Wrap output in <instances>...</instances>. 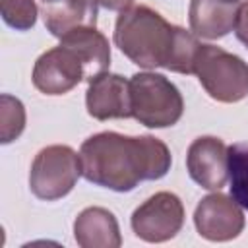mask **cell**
<instances>
[{"label":"cell","mask_w":248,"mask_h":248,"mask_svg":"<svg viewBox=\"0 0 248 248\" xmlns=\"http://www.w3.org/2000/svg\"><path fill=\"white\" fill-rule=\"evenodd\" d=\"M81 174L112 192H132L143 180H159L170 170V151L155 136L99 132L79 147Z\"/></svg>","instance_id":"1"},{"label":"cell","mask_w":248,"mask_h":248,"mask_svg":"<svg viewBox=\"0 0 248 248\" xmlns=\"http://www.w3.org/2000/svg\"><path fill=\"white\" fill-rule=\"evenodd\" d=\"M112 39L120 52L140 68H165L176 74H194V60L202 45L192 31L169 23L143 4L120 12Z\"/></svg>","instance_id":"2"},{"label":"cell","mask_w":248,"mask_h":248,"mask_svg":"<svg viewBox=\"0 0 248 248\" xmlns=\"http://www.w3.org/2000/svg\"><path fill=\"white\" fill-rule=\"evenodd\" d=\"M130 112L147 128H169L182 118L184 99L163 74L140 72L130 78Z\"/></svg>","instance_id":"3"},{"label":"cell","mask_w":248,"mask_h":248,"mask_svg":"<svg viewBox=\"0 0 248 248\" xmlns=\"http://www.w3.org/2000/svg\"><path fill=\"white\" fill-rule=\"evenodd\" d=\"M194 74L205 93L219 103H238L248 97V64L221 46L202 43Z\"/></svg>","instance_id":"4"},{"label":"cell","mask_w":248,"mask_h":248,"mask_svg":"<svg viewBox=\"0 0 248 248\" xmlns=\"http://www.w3.org/2000/svg\"><path fill=\"white\" fill-rule=\"evenodd\" d=\"M79 176L81 157L70 145H46L31 163L29 188L35 198L54 202L68 196Z\"/></svg>","instance_id":"5"},{"label":"cell","mask_w":248,"mask_h":248,"mask_svg":"<svg viewBox=\"0 0 248 248\" xmlns=\"http://www.w3.org/2000/svg\"><path fill=\"white\" fill-rule=\"evenodd\" d=\"M132 231L145 242H167L184 225V205L172 192H157L147 198L130 219Z\"/></svg>","instance_id":"6"},{"label":"cell","mask_w":248,"mask_h":248,"mask_svg":"<svg viewBox=\"0 0 248 248\" xmlns=\"http://www.w3.org/2000/svg\"><path fill=\"white\" fill-rule=\"evenodd\" d=\"M83 79L87 81L85 62L74 48L62 43L43 52L37 58L31 74L35 89L45 95H64Z\"/></svg>","instance_id":"7"},{"label":"cell","mask_w":248,"mask_h":248,"mask_svg":"<svg viewBox=\"0 0 248 248\" xmlns=\"http://www.w3.org/2000/svg\"><path fill=\"white\" fill-rule=\"evenodd\" d=\"M194 225L200 236L211 242H227L236 238L244 229V213L232 196L219 190L202 198L194 211Z\"/></svg>","instance_id":"8"},{"label":"cell","mask_w":248,"mask_h":248,"mask_svg":"<svg viewBox=\"0 0 248 248\" xmlns=\"http://www.w3.org/2000/svg\"><path fill=\"white\" fill-rule=\"evenodd\" d=\"M186 169L202 188L221 190L229 180V147L215 136H200L188 147Z\"/></svg>","instance_id":"9"},{"label":"cell","mask_w":248,"mask_h":248,"mask_svg":"<svg viewBox=\"0 0 248 248\" xmlns=\"http://www.w3.org/2000/svg\"><path fill=\"white\" fill-rule=\"evenodd\" d=\"M85 107L95 120L130 118V79L110 72L93 78L85 91Z\"/></svg>","instance_id":"10"},{"label":"cell","mask_w":248,"mask_h":248,"mask_svg":"<svg viewBox=\"0 0 248 248\" xmlns=\"http://www.w3.org/2000/svg\"><path fill=\"white\" fill-rule=\"evenodd\" d=\"M246 0H190L188 21L196 37L221 39L234 29L238 8Z\"/></svg>","instance_id":"11"},{"label":"cell","mask_w":248,"mask_h":248,"mask_svg":"<svg viewBox=\"0 0 248 248\" xmlns=\"http://www.w3.org/2000/svg\"><path fill=\"white\" fill-rule=\"evenodd\" d=\"M97 0H41L46 31L62 39L74 29L97 25Z\"/></svg>","instance_id":"12"},{"label":"cell","mask_w":248,"mask_h":248,"mask_svg":"<svg viewBox=\"0 0 248 248\" xmlns=\"http://www.w3.org/2000/svg\"><path fill=\"white\" fill-rule=\"evenodd\" d=\"M74 238L81 248H118L122 244L114 213L97 205L85 207L76 217Z\"/></svg>","instance_id":"13"},{"label":"cell","mask_w":248,"mask_h":248,"mask_svg":"<svg viewBox=\"0 0 248 248\" xmlns=\"http://www.w3.org/2000/svg\"><path fill=\"white\" fill-rule=\"evenodd\" d=\"M62 45L74 48L87 66V81L105 74L110 66V46L107 37L95 27H79L60 39Z\"/></svg>","instance_id":"14"},{"label":"cell","mask_w":248,"mask_h":248,"mask_svg":"<svg viewBox=\"0 0 248 248\" xmlns=\"http://www.w3.org/2000/svg\"><path fill=\"white\" fill-rule=\"evenodd\" d=\"M229 182L231 196L248 211V141L229 147Z\"/></svg>","instance_id":"15"},{"label":"cell","mask_w":248,"mask_h":248,"mask_svg":"<svg viewBox=\"0 0 248 248\" xmlns=\"http://www.w3.org/2000/svg\"><path fill=\"white\" fill-rule=\"evenodd\" d=\"M0 141L10 143L17 140L25 128V108L17 97L4 93L0 97Z\"/></svg>","instance_id":"16"},{"label":"cell","mask_w":248,"mask_h":248,"mask_svg":"<svg viewBox=\"0 0 248 248\" xmlns=\"http://www.w3.org/2000/svg\"><path fill=\"white\" fill-rule=\"evenodd\" d=\"M2 19L16 31H29L39 16L35 0H0Z\"/></svg>","instance_id":"17"},{"label":"cell","mask_w":248,"mask_h":248,"mask_svg":"<svg viewBox=\"0 0 248 248\" xmlns=\"http://www.w3.org/2000/svg\"><path fill=\"white\" fill-rule=\"evenodd\" d=\"M234 35L236 39L248 48V0L238 8V14H236V21H234Z\"/></svg>","instance_id":"18"},{"label":"cell","mask_w":248,"mask_h":248,"mask_svg":"<svg viewBox=\"0 0 248 248\" xmlns=\"http://www.w3.org/2000/svg\"><path fill=\"white\" fill-rule=\"evenodd\" d=\"M97 4L110 12H124L130 6H134V0H97Z\"/></svg>","instance_id":"19"}]
</instances>
